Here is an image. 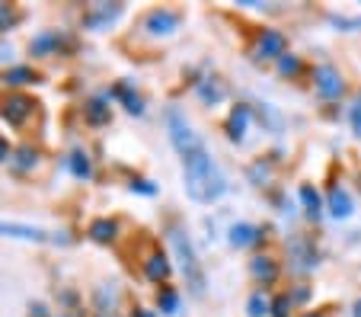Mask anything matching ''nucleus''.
<instances>
[{"mask_svg": "<svg viewBox=\"0 0 361 317\" xmlns=\"http://www.w3.org/2000/svg\"><path fill=\"white\" fill-rule=\"evenodd\" d=\"M144 273H147L150 282H166L170 279V263H166L164 253H150L144 260Z\"/></svg>", "mask_w": 361, "mask_h": 317, "instance_id": "nucleus-11", "label": "nucleus"}, {"mask_svg": "<svg viewBox=\"0 0 361 317\" xmlns=\"http://www.w3.org/2000/svg\"><path fill=\"white\" fill-rule=\"evenodd\" d=\"M352 128H355V138H361V106L352 109Z\"/></svg>", "mask_w": 361, "mask_h": 317, "instance_id": "nucleus-29", "label": "nucleus"}, {"mask_svg": "<svg viewBox=\"0 0 361 317\" xmlns=\"http://www.w3.org/2000/svg\"><path fill=\"white\" fill-rule=\"evenodd\" d=\"M55 42H58V35H55V32H48V35H39V39L32 42V52H45L48 45H55Z\"/></svg>", "mask_w": 361, "mask_h": 317, "instance_id": "nucleus-27", "label": "nucleus"}, {"mask_svg": "<svg viewBox=\"0 0 361 317\" xmlns=\"http://www.w3.org/2000/svg\"><path fill=\"white\" fill-rule=\"evenodd\" d=\"M314 87H317V93H320L323 100H339L342 90H345V80H342L339 68L326 61V64H320V68L314 71Z\"/></svg>", "mask_w": 361, "mask_h": 317, "instance_id": "nucleus-5", "label": "nucleus"}, {"mask_svg": "<svg viewBox=\"0 0 361 317\" xmlns=\"http://www.w3.org/2000/svg\"><path fill=\"white\" fill-rule=\"evenodd\" d=\"M118 93L125 97V109H128V112H144V100L141 97H131L125 87H118Z\"/></svg>", "mask_w": 361, "mask_h": 317, "instance_id": "nucleus-25", "label": "nucleus"}, {"mask_svg": "<svg viewBox=\"0 0 361 317\" xmlns=\"http://www.w3.org/2000/svg\"><path fill=\"white\" fill-rule=\"evenodd\" d=\"M304 317H333V314H329V311H307Z\"/></svg>", "mask_w": 361, "mask_h": 317, "instance_id": "nucleus-30", "label": "nucleus"}, {"mask_svg": "<svg viewBox=\"0 0 361 317\" xmlns=\"http://www.w3.org/2000/svg\"><path fill=\"white\" fill-rule=\"evenodd\" d=\"M87 119L90 122H96V125L106 122V119H109V106L102 103V100H93V103L87 106Z\"/></svg>", "mask_w": 361, "mask_h": 317, "instance_id": "nucleus-19", "label": "nucleus"}, {"mask_svg": "<svg viewBox=\"0 0 361 317\" xmlns=\"http://www.w3.org/2000/svg\"><path fill=\"white\" fill-rule=\"evenodd\" d=\"M29 112H32V103H29L26 97H10L7 106H4V116H7V122H13V125L26 122Z\"/></svg>", "mask_w": 361, "mask_h": 317, "instance_id": "nucleus-13", "label": "nucleus"}, {"mask_svg": "<svg viewBox=\"0 0 361 317\" xmlns=\"http://www.w3.org/2000/svg\"><path fill=\"white\" fill-rule=\"evenodd\" d=\"M116 231H118V225L116 221H93V228H90V237H93V241H99V244H106V241H112V237H116Z\"/></svg>", "mask_w": 361, "mask_h": 317, "instance_id": "nucleus-16", "label": "nucleus"}, {"mask_svg": "<svg viewBox=\"0 0 361 317\" xmlns=\"http://www.w3.org/2000/svg\"><path fill=\"white\" fill-rule=\"evenodd\" d=\"M170 244H173V250H176L179 266H183L185 285L192 289V295H202L204 292V269H202V263H198V253H195V247H192L189 234L179 231V228H173L170 231Z\"/></svg>", "mask_w": 361, "mask_h": 317, "instance_id": "nucleus-2", "label": "nucleus"}, {"mask_svg": "<svg viewBox=\"0 0 361 317\" xmlns=\"http://www.w3.org/2000/svg\"><path fill=\"white\" fill-rule=\"evenodd\" d=\"M250 273H252V279H259L262 285H272L275 279H279V263H275L272 256H252Z\"/></svg>", "mask_w": 361, "mask_h": 317, "instance_id": "nucleus-8", "label": "nucleus"}, {"mask_svg": "<svg viewBox=\"0 0 361 317\" xmlns=\"http://www.w3.org/2000/svg\"><path fill=\"white\" fill-rule=\"evenodd\" d=\"M166 128H170V141H173V148L179 151V157H183V160H189V157H195V154L208 151V148H204V141L198 138L195 131H192V125L185 122V116L179 109L166 112Z\"/></svg>", "mask_w": 361, "mask_h": 317, "instance_id": "nucleus-3", "label": "nucleus"}, {"mask_svg": "<svg viewBox=\"0 0 361 317\" xmlns=\"http://www.w3.org/2000/svg\"><path fill=\"white\" fill-rule=\"evenodd\" d=\"M0 237H20V241L35 244H68L64 234H51V231L32 228V225H16V221H0Z\"/></svg>", "mask_w": 361, "mask_h": 317, "instance_id": "nucleus-4", "label": "nucleus"}, {"mask_svg": "<svg viewBox=\"0 0 361 317\" xmlns=\"http://www.w3.org/2000/svg\"><path fill=\"white\" fill-rule=\"evenodd\" d=\"M71 167H74V173H77V177H87V173H90V160H87V154H74V160H71Z\"/></svg>", "mask_w": 361, "mask_h": 317, "instance_id": "nucleus-26", "label": "nucleus"}, {"mask_svg": "<svg viewBox=\"0 0 361 317\" xmlns=\"http://www.w3.org/2000/svg\"><path fill=\"white\" fill-rule=\"evenodd\" d=\"M300 202H304V208H307V215H310V218H320L323 215V202H320V193H317L314 186H310V183H304V186H300Z\"/></svg>", "mask_w": 361, "mask_h": 317, "instance_id": "nucleus-15", "label": "nucleus"}, {"mask_svg": "<svg viewBox=\"0 0 361 317\" xmlns=\"http://www.w3.org/2000/svg\"><path fill=\"white\" fill-rule=\"evenodd\" d=\"M137 317H154V314H147V311H137Z\"/></svg>", "mask_w": 361, "mask_h": 317, "instance_id": "nucleus-33", "label": "nucleus"}, {"mask_svg": "<svg viewBox=\"0 0 361 317\" xmlns=\"http://www.w3.org/2000/svg\"><path fill=\"white\" fill-rule=\"evenodd\" d=\"M288 52V39L281 29H262L256 39V55L259 58H285Z\"/></svg>", "mask_w": 361, "mask_h": 317, "instance_id": "nucleus-6", "label": "nucleus"}, {"mask_svg": "<svg viewBox=\"0 0 361 317\" xmlns=\"http://www.w3.org/2000/svg\"><path fill=\"white\" fill-rule=\"evenodd\" d=\"M326 208H329V215H333V218H348V215H352V196H348V189H342V186L329 189Z\"/></svg>", "mask_w": 361, "mask_h": 317, "instance_id": "nucleus-9", "label": "nucleus"}, {"mask_svg": "<svg viewBox=\"0 0 361 317\" xmlns=\"http://www.w3.org/2000/svg\"><path fill=\"white\" fill-rule=\"evenodd\" d=\"M279 71L285 77H294L300 71V61H298V55H285V58H279Z\"/></svg>", "mask_w": 361, "mask_h": 317, "instance_id": "nucleus-23", "label": "nucleus"}, {"mask_svg": "<svg viewBox=\"0 0 361 317\" xmlns=\"http://www.w3.org/2000/svg\"><path fill=\"white\" fill-rule=\"evenodd\" d=\"M355 106H361V97H358V103H355Z\"/></svg>", "mask_w": 361, "mask_h": 317, "instance_id": "nucleus-34", "label": "nucleus"}, {"mask_svg": "<svg viewBox=\"0 0 361 317\" xmlns=\"http://www.w3.org/2000/svg\"><path fill=\"white\" fill-rule=\"evenodd\" d=\"M246 122H250V106H233L231 119H227V138H231V141H243Z\"/></svg>", "mask_w": 361, "mask_h": 317, "instance_id": "nucleus-10", "label": "nucleus"}, {"mask_svg": "<svg viewBox=\"0 0 361 317\" xmlns=\"http://www.w3.org/2000/svg\"><path fill=\"white\" fill-rule=\"evenodd\" d=\"M13 23H20V10L7 7V4H0V29H10Z\"/></svg>", "mask_w": 361, "mask_h": 317, "instance_id": "nucleus-21", "label": "nucleus"}, {"mask_svg": "<svg viewBox=\"0 0 361 317\" xmlns=\"http://www.w3.org/2000/svg\"><path fill=\"white\" fill-rule=\"evenodd\" d=\"M176 26H179L176 10H150L147 20H144V29H147L150 35H170Z\"/></svg>", "mask_w": 361, "mask_h": 317, "instance_id": "nucleus-7", "label": "nucleus"}, {"mask_svg": "<svg viewBox=\"0 0 361 317\" xmlns=\"http://www.w3.org/2000/svg\"><path fill=\"white\" fill-rule=\"evenodd\" d=\"M333 26H345V29H361V20H348V16H329Z\"/></svg>", "mask_w": 361, "mask_h": 317, "instance_id": "nucleus-28", "label": "nucleus"}, {"mask_svg": "<svg viewBox=\"0 0 361 317\" xmlns=\"http://www.w3.org/2000/svg\"><path fill=\"white\" fill-rule=\"evenodd\" d=\"M4 80L7 83H29V80H35V71L32 68H10Z\"/></svg>", "mask_w": 361, "mask_h": 317, "instance_id": "nucleus-20", "label": "nucleus"}, {"mask_svg": "<svg viewBox=\"0 0 361 317\" xmlns=\"http://www.w3.org/2000/svg\"><path fill=\"white\" fill-rule=\"evenodd\" d=\"M160 308H164L166 314H176V308H179L176 292H173V289H164V292H160Z\"/></svg>", "mask_w": 361, "mask_h": 317, "instance_id": "nucleus-22", "label": "nucleus"}, {"mask_svg": "<svg viewBox=\"0 0 361 317\" xmlns=\"http://www.w3.org/2000/svg\"><path fill=\"white\" fill-rule=\"evenodd\" d=\"M246 311H250V317H266L269 311H272V301H269L262 292H252V295H250V304H246Z\"/></svg>", "mask_w": 361, "mask_h": 317, "instance_id": "nucleus-17", "label": "nucleus"}, {"mask_svg": "<svg viewBox=\"0 0 361 317\" xmlns=\"http://www.w3.org/2000/svg\"><path fill=\"white\" fill-rule=\"evenodd\" d=\"M7 154H10V151H7V145H4V141H0V160L7 157Z\"/></svg>", "mask_w": 361, "mask_h": 317, "instance_id": "nucleus-31", "label": "nucleus"}, {"mask_svg": "<svg viewBox=\"0 0 361 317\" xmlns=\"http://www.w3.org/2000/svg\"><path fill=\"white\" fill-rule=\"evenodd\" d=\"M118 13H122V4H112V7H99V13H96V16H87V23H90V26H102V23L116 20Z\"/></svg>", "mask_w": 361, "mask_h": 317, "instance_id": "nucleus-18", "label": "nucleus"}, {"mask_svg": "<svg viewBox=\"0 0 361 317\" xmlns=\"http://www.w3.org/2000/svg\"><path fill=\"white\" fill-rule=\"evenodd\" d=\"M355 317H361V298L355 301Z\"/></svg>", "mask_w": 361, "mask_h": 317, "instance_id": "nucleus-32", "label": "nucleus"}, {"mask_svg": "<svg viewBox=\"0 0 361 317\" xmlns=\"http://www.w3.org/2000/svg\"><path fill=\"white\" fill-rule=\"evenodd\" d=\"M198 97H202L208 106H214V103H221V100L227 97V87L218 80V77H208V80L198 83Z\"/></svg>", "mask_w": 361, "mask_h": 317, "instance_id": "nucleus-14", "label": "nucleus"}, {"mask_svg": "<svg viewBox=\"0 0 361 317\" xmlns=\"http://www.w3.org/2000/svg\"><path fill=\"white\" fill-rule=\"evenodd\" d=\"M183 170H185V193H189L195 202L212 205V202H218L221 196H224L227 179H224L221 167L214 164L208 151H202V154H195V157L183 160Z\"/></svg>", "mask_w": 361, "mask_h": 317, "instance_id": "nucleus-1", "label": "nucleus"}, {"mask_svg": "<svg viewBox=\"0 0 361 317\" xmlns=\"http://www.w3.org/2000/svg\"><path fill=\"white\" fill-rule=\"evenodd\" d=\"M262 237V231L256 228V225H246V221H240V225H233L231 228V244L233 247H250V244H256Z\"/></svg>", "mask_w": 361, "mask_h": 317, "instance_id": "nucleus-12", "label": "nucleus"}, {"mask_svg": "<svg viewBox=\"0 0 361 317\" xmlns=\"http://www.w3.org/2000/svg\"><path fill=\"white\" fill-rule=\"evenodd\" d=\"M291 295H279V298H275V301H272V317H288V314H291Z\"/></svg>", "mask_w": 361, "mask_h": 317, "instance_id": "nucleus-24", "label": "nucleus"}]
</instances>
